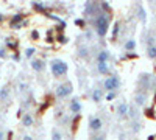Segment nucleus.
<instances>
[{
	"label": "nucleus",
	"instance_id": "nucleus-1",
	"mask_svg": "<svg viewBox=\"0 0 156 140\" xmlns=\"http://www.w3.org/2000/svg\"><path fill=\"white\" fill-rule=\"evenodd\" d=\"M94 28H95V33H97L100 37H105L106 33H108V28H109L108 14H105V12H100V14L94 19Z\"/></svg>",
	"mask_w": 156,
	"mask_h": 140
},
{
	"label": "nucleus",
	"instance_id": "nucleus-2",
	"mask_svg": "<svg viewBox=\"0 0 156 140\" xmlns=\"http://www.w3.org/2000/svg\"><path fill=\"white\" fill-rule=\"evenodd\" d=\"M50 70H51V75L56 76V78H61L67 73V64L66 61H62L59 58H55L50 61Z\"/></svg>",
	"mask_w": 156,
	"mask_h": 140
},
{
	"label": "nucleus",
	"instance_id": "nucleus-3",
	"mask_svg": "<svg viewBox=\"0 0 156 140\" xmlns=\"http://www.w3.org/2000/svg\"><path fill=\"white\" fill-rule=\"evenodd\" d=\"M120 87V80L117 75H109L108 78L103 81V89L106 92H115V89Z\"/></svg>",
	"mask_w": 156,
	"mask_h": 140
},
{
	"label": "nucleus",
	"instance_id": "nucleus-4",
	"mask_svg": "<svg viewBox=\"0 0 156 140\" xmlns=\"http://www.w3.org/2000/svg\"><path fill=\"white\" fill-rule=\"evenodd\" d=\"M72 84L70 83H62V84H59L58 87H56V90H55V94H56V98H59V100H64V98H67L70 94H72Z\"/></svg>",
	"mask_w": 156,
	"mask_h": 140
},
{
	"label": "nucleus",
	"instance_id": "nucleus-5",
	"mask_svg": "<svg viewBox=\"0 0 156 140\" xmlns=\"http://www.w3.org/2000/svg\"><path fill=\"white\" fill-rule=\"evenodd\" d=\"M87 126H89V131L97 132V131H100V129H101L103 121H101V118H100V117H95V115H92V117L89 118V123H87Z\"/></svg>",
	"mask_w": 156,
	"mask_h": 140
},
{
	"label": "nucleus",
	"instance_id": "nucleus-6",
	"mask_svg": "<svg viewBox=\"0 0 156 140\" xmlns=\"http://www.w3.org/2000/svg\"><path fill=\"white\" fill-rule=\"evenodd\" d=\"M128 108H129V104H128V103H125V101H120V103L117 104V109H115L117 117H119V118L126 117V115H128Z\"/></svg>",
	"mask_w": 156,
	"mask_h": 140
},
{
	"label": "nucleus",
	"instance_id": "nucleus-7",
	"mask_svg": "<svg viewBox=\"0 0 156 140\" xmlns=\"http://www.w3.org/2000/svg\"><path fill=\"white\" fill-rule=\"evenodd\" d=\"M69 108H70V112H72V114H80V112H81V108H83L80 98H73V100L70 101Z\"/></svg>",
	"mask_w": 156,
	"mask_h": 140
},
{
	"label": "nucleus",
	"instance_id": "nucleus-8",
	"mask_svg": "<svg viewBox=\"0 0 156 140\" xmlns=\"http://www.w3.org/2000/svg\"><path fill=\"white\" fill-rule=\"evenodd\" d=\"M145 103H147V95L144 92H137L134 95V104L140 108V106H145Z\"/></svg>",
	"mask_w": 156,
	"mask_h": 140
},
{
	"label": "nucleus",
	"instance_id": "nucleus-9",
	"mask_svg": "<svg viewBox=\"0 0 156 140\" xmlns=\"http://www.w3.org/2000/svg\"><path fill=\"white\" fill-rule=\"evenodd\" d=\"M95 11H97V3L87 2V3L84 5V14H86V16H90V17H92V16L95 14Z\"/></svg>",
	"mask_w": 156,
	"mask_h": 140
},
{
	"label": "nucleus",
	"instance_id": "nucleus-10",
	"mask_svg": "<svg viewBox=\"0 0 156 140\" xmlns=\"http://www.w3.org/2000/svg\"><path fill=\"white\" fill-rule=\"evenodd\" d=\"M90 100L94 101V103H100L103 100V90L101 89H92V92H90Z\"/></svg>",
	"mask_w": 156,
	"mask_h": 140
},
{
	"label": "nucleus",
	"instance_id": "nucleus-11",
	"mask_svg": "<svg viewBox=\"0 0 156 140\" xmlns=\"http://www.w3.org/2000/svg\"><path fill=\"white\" fill-rule=\"evenodd\" d=\"M22 125L25 126V128H31V126L34 125V118H33V115L31 114H23L22 115Z\"/></svg>",
	"mask_w": 156,
	"mask_h": 140
},
{
	"label": "nucleus",
	"instance_id": "nucleus-12",
	"mask_svg": "<svg viewBox=\"0 0 156 140\" xmlns=\"http://www.w3.org/2000/svg\"><path fill=\"white\" fill-rule=\"evenodd\" d=\"M31 69L36 72H42L45 69V62L42 59H33L31 61Z\"/></svg>",
	"mask_w": 156,
	"mask_h": 140
},
{
	"label": "nucleus",
	"instance_id": "nucleus-13",
	"mask_svg": "<svg viewBox=\"0 0 156 140\" xmlns=\"http://www.w3.org/2000/svg\"><path fill=\"white\" fill-rule=\"evenodd\" d=\"M109 61V52L108 50H100L97 53V62H108Z\"/></svg>",
	"mask_w": 156,
	"mask_h": 140
},
{
	"label": "nucleus",
	"instance_id": "nucleus-14",
	"mask_svg": "<svg viewBox=\"0 0 156 140\" xmlns=\"http://www.w3.org/2000/svg\"><path fill=\"white\" fill-rule=\"evenodd\" d=\"M97 70H98L100 75H108V73H109L108 62H97Z\"/></svg>",
	"mask_w": 156,
	"mask_h": 140
},
{
	"label": "nucleus",
	"instance_id": "nucleus-15",
	"mask_svg": "<svg viewBox=\"0 0 156 140\" xmlns=\"http://www.w3.org/2000/svg\"><path fill=\"white\" fill-rule=\"evenodd\" d=\"M9 92H11V89L8 86H3L2 89H0V100H8Z\"/></svg>",
	"mask_w": 156,
	"mask_h": 140
},
{
	"label": "nucleus",
	"instance_id": "nucleus-16",
	"mask_svg": "<svg viewBox=\"0 0 156 140\" xmlns=\"http://www.w3.org/2000/svg\"><path fill=\"white\" fill-rule=\"evenodd\" d=\"M128 115L131 117L133 120H136V118L139 117V111H137V108H136V106H129V108H128Z\"/></svg>",
	"mask_w": 156,
	"mask_h": 140
},
{
	"label": "nucleus",
	"instance_id": "nucleus-17",
	"mask_svg": "<svg viewBox=\"0 0 156 140\" xmlns=\"http://www.w3.org/2000/svg\"><path fill=\"white\" fill-rule=\"evenodd\" d=\"M134 48H136V41L134 39H128L125 42V50H126V52H133Z\"/></svg>",
	"mask_w": 156,
	"mask_h": 140
},
{
	"label": "nucleus",
	"instance_id": "nucleus-18",
	"mask_svg": "<svg viewBox=\"0 0 156 140\" xmlns=\"http://www.w3.org/2000/svg\"><path fill=\"white\" fill-rule=\"evenodd\" d=\"M147 55H148V58L156 59V45H148V48H147Z\"/></svg>",
	"mask_w": 156,
	"mask_h": 140
},
{
	"label": "nucleus",
	"instance_id": "nucleus-19",
	"mask_svg": "<svg viewBox=\"0 0 156 140\" xmlns=\"http://www.w3.org/2000/svg\"><path fill=\"white\" fill-rule=\"evenodd\" d=\"M34 53H36V50H34L33 47H28V48H27V50H25V52H23V56L27 58V59H31V58L34 56Z\"/></svg>",
	"mask_w": 156,
	"mask_h": 140
},
{
	"label": "nucleus",
	"instance_id": "nucleus-20",
	"mask_svg": "<svg viewBox=\"0 0 156 140\" xmlns=\"http://www.w3.org/2000/svg\"><path fill=\"white\" fill-rule=\"evenodd\" d=\"M51 140H62V135L58 129H53L51 131Z\"/></svg>",
	"mask_w": 156,
	"mask_h": 140
},
{
	"label": "nucleus",
	"instance_id": "nucleus-21",
	"mask_svg": "<svg viewBox=\"0 0 156 140\" xmlns=\"http://www.w3.org/2000/svg\"><path fill=\"white\" fill-rule=\"evenodd\" d=\"M139 17H140V20H142V22H145V20H147V16H145V9L142 8V6H139Z\"/></svg>",
	"mask_w": 156,
	"mask_h": 140
},
{
	"label": "nucleus",
	"instance_id": "nucleus-22",
	"mask_svg": "<svg viewBox=\"0 0 156 140\" xmlns=\"http://www.w3.org/2000/svg\"><path fill=\"white\" fill-rule=\"evenodd\" d=\"M119 30H120V23L115 22L114 23V28H112V37H115L117 34H119Z\"/></svg>",
	"mask_w": 156,
	"mask_h": 140
},
{
	"label": "nucleus",
	"instance_id": "nucleus-23",
	"mask_svg": "<svg viewBox=\"0 0 156 140\" xmlns=\"http://www.w3.org/2000/svg\"><path fill=\"white\" fill-rule=\"evenodd\" d=\"M131 129H133V132H139V131H140V123L133 121V123H131Z\"/></svg>",
	"mask_w": 156,
	"mask_h": 140
},
{
	"label": "nucleus",
	"instance_id": "nucleus-24",
	"mask_svg": "<svg viewBox=\"0 0 156 140\" xmlns=\"http://www.w3.org/2000/svg\"><path fill=\"white\" fill-rule=\"evenodd\" d=\"M78 55H80L81 58H84V56L87 55V48H86V47H81L80 50H78Z\"/></svg>",
	"mask_w": 156,
	"mask_h": 140
},
{
	"label": "nucleus",
	"instance_id": "nucleus-25",
	"mask_svg": "<svg viewBox=\"0 0 156 140\" xmlns=\"http://www.w3.org/2000/svg\"><path fill=\"white\" fill-rule=\"evenodd\" d=\"M114 98H115V92H108V94H106V100H108V101H112Z\"/></svg>",
	"mask_w": 156,
	"mask_h": 140
},
{
	"label": "nucleus",
	"instance_id": "nucleus-26",
	"mask_svg": "<svg viewBox=\"0 0 156 140\" xmlns=\"http://www.w3.org/2000/svg\"><path fill=\"white\" fill-rule=\"evenodd\" d=\"M92 140H106V137L105 135H94Z\"/></svg>",
	"mask_w": 156,
	"mask_h": 140
},
{
	"label": "nucleus",
	"instance_id": "nucleus-27",
	"mask_svg": "<svg viewBox=\"0 0 156 140\" xmlns=\"http://www.w3.org/2000/svg\"><path fill=\"white\" fill-rule=\"evenodd\" d=\"M0 58H6V50L5 48H0Z\"/></svg>",
	"mask_w": 156,
	"mask_h": 140
},
{
	"label": "nucleus",
	"instance_id": "nucleus-28",
	"mask_svg": "<svg viewBox=\"0 0 156 140\" xmlns=\"http://www.w3.org/2000/svg\"><path fill=\"white\" fill-rule=\"evenodd\" d=\"M59 42L66 44V42H67V37H66V36H59Z\"/></svg>",
	"mask_w": 156,
	"mask_h": 140
},
{
	"label": "nucleus",
	"instance_id": "nucleus-29",
	"mask_svg": "<svg viewBox=\"0 0 156 140\" xmlns=\"http://www.w3.org/2000/svg\"><path fill=\"white\" fill-rule=\"evenodd\" d=\"M22 140H34V138H33L31 135H23V137H22Z\"/></svg>",
	"mask_w": 156,
	"mask_h": 140
},
{
	"label": "nucleus",
	"instance_id": "nucleus-30",
	"mask_svg": "<svg viewBox=\"0 0 156 140\" xmlns=\"http://www.w3.org/2000/svg\"><path fill=\"white\" fill-rule=\"evenodd\" d=\"M3 138H5V131L0 129V140H3Z\"/></svg>",
	"mask_w": 156,
	"mask_h": 140
},
{
	"label": "nucleus",
	"instance_id": "nucleus-31",
	"mask_svg": "<svg viewBox=\"0 0 156 140\" xmlns=\"http://www.w3.org/2000/svg\"><path fill=\"white\" fill-rule=\"evenodd\" d=\"M101 8H103V9H109V5H108V3H101Z\"/></svg>",
	"mask_w": 156,
	"mask_h": 140
},
{
	"label": "nucleus",
	"instance_id": "nucleus-32",
	"mask_svg": "<svg viewBox=\"0 0 156 140\" xmlns=\"http://www.w3.org/2000/svg\"><path fill=\"white\" fill-rule=\"evenodd\" d=\"M75 23H76V25H83V20L78 19V20H75Z\"/></svg>",
	"mask_w": 156,
	"mask_h": 140
}]
</instances>
